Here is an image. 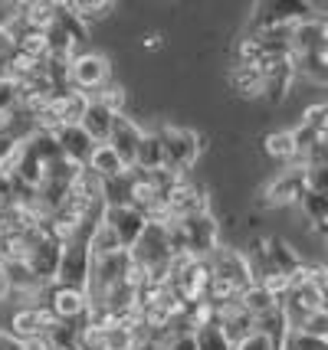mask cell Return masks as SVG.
Instances as JSON below:
<instances>
[{
	"label": "cell",
	"instance_id": "4dcf8cb0",
	"mask_svg": "<svg viewBox=\"0 0 328 350\" xmlns=\"http://www.w3.org/2000/svg\"><path fill=\"white\" fill-rule=\"evenodd\" d=\"M95 105H102L109 115H125V102H128V92L118 85V82H109V85H102V89L95 92L92 98Z\"/></svg>",
	"mask_w": 328,
	"mask_h": 350
},
{
	"label": "cell",
	"instance_id": "ac0fdd59",
	"mask_svg": "<svg viewBox=\"0 0 328 350\" xmlns=\"http://www.w3.org/2000/svg\"><path fill=\"white\" fill-rule=\"evenodd\" d=\"M214 324H217L220 331H223V337L230 340V347H236L243 337H250L253 331H256V321L243 311V308L236 305H223V308H217V318H214Z\"/></svg>",
	"mask_w": 328,
	"mask_h": 350
},
{
	"label": "cell",
	"instance_id": "e0dca14e",
	"mask_svg": "<svg viewBox=\"0 0 328 350\" xmlns=\"http://www.w3.org/2000/svg\"><path fill=\"white\" fill-rule=\"evenodd\" d=\"M138 141H141V128L131 122L128 115H115V118H112V131H109V141H105V144L118 154V161H122L128 170L135 167Z\"/></svg>",
	"mask_w": 328,
	"mask_h": 350
},
{
	"label": "cell",
	"instance_id": "836d02e7",
	"mask_svg": "<svg viewBox=\"0 0 328 350\" xmlns=\"http://www.w3.org/2000/svg\"><path fill=\"white\" fill-rule=\"evenodd\" d=\"M282 350H328V340L309 337V334H302V331H289L286 340H282Z\"/></svg>",
	"mask_w": 328,
	"mask_h": 350
},
{
	"label": "cell",
	"instance_id": "d6986e66",
	"mask_svg": "<svg viewBox=\"0 0 328 350\" xmlns=\"http://www.w3.org/2000/svg\"><path fill=\"white\" fill-rule=\"evenodd\" d=\"M53 137H56V148H60V154H63L66 161L86 167V161H89V154H92L95 144L89 141V135H86L79 124H66L60 131H53Z\"/></svg>",
	"mask_w": 328,
	"mask_h": 350
},
{
	"label": "cell",
	"instance_id": "44dd1931",
	"mask_svg": "<svg viewBox=\"0 0 328 350\" xmlns=\"http://www.w3.org/2000/svg\"><path fill=\"white\" fill-rule=\"evenodd\" d=\"M141 174H155V170H164V148H161V137L155 131H141L138 151H135V167Z\"/></svg>",
	"mask_w": 328,
	"mask_h": 350
},
{
	"label": "cell",
	"instance_id": "ba28073f",
	"mask_svg": "<svg viewBox=\"0 0 328 350\" xmlns=\"http://www.w3.org/2000/svg\"><path fill=\"white\" fill-rule=\"evenodd\" d=\"M177 226H181V239H184V256L190 259H207L220 245V223L210 213L181 219Z\"/></svg>",
	"mask_w": 328,
	"mask_h": 350
},
{
	"label": "cell",
	"instance_id": "603a6c76",
	"mask_svg": "<svg viewBox=\"0 0 328 350\" xmlns=\"http://www.w3.org/2000/svg\"><path fill=\"white\" fill-rule=\"evenodd\" d=\"M112 118H115V115H109L102 105L89 102V108H86V115H82L79 128L89 135L92 144H105V141H109V131H112Z\"/></svg>",
	"mask_w": 328,
	"mask_h": 350
},
{
	"label": "cell",
	"instance_id": "ab89813d",
	"mask_svg": "<svg viewBox=\"0 0 328 350\" xmlns=\"http://www.w3.org/2000/svg\"><path fill=\"white\" fill-rule=\"evenodd\" d=\"M0 350H23V344H20V340H14L10 334H3V331H0Z\"/></svg>",
	"mask_w": 328,
	"mask_h": 350
},
{
	"label": "cell",
	"instance_id": "6da1fadb",
	"mask_svg": "<svg viewBox=\"0 0 328 350\" xmlns=\"http://www.w3.org/2000/svg\"><path fill=\"white\" fill-rule=\"evenodd\" d=\"M155 135L161 137V148H164V170L174 177H184L201 157V135L168 122L161 124Z\"/></svg>",
	"mask_w": 328,
	"mask_h": 350
},
{
	"label": "cell",
	"instance_id": "83f0119b",
	"mask_svg": "<svg viewBox=\"0 0 328 350\" xmlns=\"http://www.w3.org/2000/svg\"><path fill=\"white\" fill-rule=\"evenodd\" d=\"M296 62V76L312 79L315 85H325L328 82V53H309V56H292Z\"/></svg>",
	"mask_w": 328,
	"mask_h": 350
},
{
	"label": "cell",
	"instance_id": "7a4b0ae2",
	"mask_svg": "<svg viewBox=\"0 0 328 350\" xmlns=\"http://www.w3.org/2000/svg\"><path fill=\"white\" fill-rule=\"evenodd\" d=\"M279 308L286 321H289V331L299 327L309 314L325 311V278H292V285L282 295Z\"/></svg>",
	"mask_w": 328,
	"mask_h": 350
},
{
	"label": "cell",
	"instance_id": "484cf974",
	"mask_svg": "<svg viewBox=\"0 0 328 350\" xmlns=\"http://www.w3.org/2000/svg\"><path fill=\"white\" fill-rule=\"evenodd\" d=\"M14 49L20 53V56H27V59L33 62H43L49 53L47 46V33L40 30H23V33H14Z\"/></svg>",
	"mask_w": 328,
	"mask_h": 350
},
{
	"label": "cell",
	"instance_id": "d590c367",
	"mask_svg": "<svg viewBox=\"0 0 328 350\" xmlns=\"http://www.w3.org/2000/svg\"><path fill=\"white\" fill-rule=\"evenodd\" d=\"M302 124L312 128V131H318V135H325V124H328V105L325 102H315V105L305 108V111H302Z\"/></svg>",
	"mask_w": 328,
	"mask_h": 350
},
{
	"label": "cell",
	"instance_id": "5b68a950",
	"mask_svg": "<svg viewBox=\"0 0 328 350\" xmlns=\"http://www.w3.org/2000/svg\"><path fill=\"white\" fill-rule=\"evenodd\" d=\"M207 265H210V278H220V282L234 285L236 291H243L253 285V272H250V262H247V252H243V249L217 245V249L207 256Z\"/></svg>",
	"mask_w": 328,
	"mask_h": 350
},
{
	"label": "cell",
	"instance_id": "ffe728a7",
	"mask_svg": "<svg viewBox=\"0 0 328 350\" xmlns=\"http://www.w3.org/2000/svg\"><path fill=\"white\" fill-rule=\"evenodd\" d=\"M236 305L243 308L247 314H250L253 321H260L266 318V314H273L276 308H279V298L273 295V291H266L260 282H253L250 288H243L240 291V298H236Z\"/></svg>",
	"mask_w": 328,
	"mask_h": 350
},
{
	"label": "cell",
	"instance_id": "f1b7e54d",
	"mask_svg": "<svg viewBox=\"0 0 328 350\" xmlns=\"http://www.w3.org/2000/svg\"><path fill=\"white\" fill-rule=\"evenodd\" d=\"M299 206H302L305 219H309L318 232H325V223H328V197L325 193H312V190H305V193L299 197Z\"/></svg>",
	"mask_w": 328,
	"mask_h": 350
},
{
	"label": "cell",
	"instance_id": "f35d334b",
	"mask_svg": "<svg viewBox=\"0 0 328 350\" xmlns=\"http://www.w3.org/2000/svg\"><path fill=\"white\" fill-rule=\"evenodd\" d=\"M20 16V3H0V27H10Z\"/></svg>",
	"mask_w": 328,
	"mask_h": 350
},
{
	"label": "cell",
	"instance_id": "74e56055",
	"mask_svg": "<svg viewBox=\"0 0 328 350\" xmlns=\"http://www.w3.org/2000/svg\"><path fill=\"white\" fill-rule=\"evenodd\" d=\"M234 350H273V344H269V340H266L260 331H253V334L243 337V340H240Z\"/></svg>",
	"mask_w": 328,
	"mask_h": 350
},
{
	"label": "cell",
	"instance_id": "7c38bea8",
	"mask_svg": "<svg viewBox=\"0 0 328 350\" xmlns=\"http://www.w3.org/2000/svg\"><path fill=\"white\" fill-rule=\"evenodd\" d=\"M43 291H47L43 305L49 308V314L56 321H63V324H79V321L89 314V298H86V291L66 288V285H47Z\"/></svg>",
	"mask_w": 328,
	"mask_h": 350
},
{
	"label": "cell",
	"instance_id": "b9f144b4",
	"mask_svg": "<svg viewBox=\"0 0 328 350\" xmlns=\"http://www.w3.org/2000/svg\"><path fill=\"white\" fill-rule=\"evenodd\" d=\"M23 350H49V347L43 344V340H27V344H23Z\"/></svg>",
	"mask_w": 328,
	"mask_h": 350
},
{
	"label": "cell",
	"instance_id": "f546056e",
	"mask_svg": "<svg viewBox=\"0 0 328 350\" xmlns=\"http://www.w3.org/2000/svg\"><path fill=\"white\" fill-rule=\"evenodd\" d=\"M89 102H92V98H89L86 92H76V89L60 92V108H63V128H66V124H79V122H82V115H86Z\"/></svg>",
	"mask_w": 328,
	"mask_h": 350
},
{
	"label": "cell",
	"instance_id": "2e32d148",
	"mask_svg": "<svg viewBox=\"0 0 328 350\" xmlns=\"http://www.w3.org/2000/svg\"><path fill=\"white\" fill-rule=\"evenodd\" d=\"M260 245H263V275L266 272H279V275H289V278H292V275L305 265L302 256L292 249V243H286V239H279V236L260 239Z\"/></svg>",
	"mask_w": 328,
	"mask_h": 350
},
{
	"label": "cell",
	"instance_id": "d6a6232c",
	"mask_svg": "<svg viewBox=\"0 0 328 350\" xmlns=\"http://www.w3.org/2000/svg\"><path fill=\"white\" fill-rule=\"evenodd\" d=\"M194 350H234L217 324H203L194 331Z\"/></svg>",
	"mask_w": 328,
	"mask_h": 350
},
{
	"label": "cell",
	"instance_id": "9c48e42d",
	"mask_svg": "<svg viewBox=\"0 0 328 350\" xmlns=\"http://www.w3.org/2000/svg\"><path fill=\"white\" fill-rule=\"evenodd\" d=\"M312 3H299V0H269L260 3L253 14V30H289L302 20H309Z\"/></svg>",
	"mask_w": 328,
	"mask_h": 350
},
{
	"label": "cell",
	"instance_id": "e575fe53",
	"mask_svg": "<svg viewBox=\"0 0 328 350\" xmlns=\"http://www.w3.org/2000/svg\"><path fill=\"white\" fill-rule=\"evenodd\" d=\"M292 331H302V334L309 337H318V340H328V311H318V314H309V318L302 321L299 327Z\"/></svg>",
	"mask_w": 328,
	"mask_h": 350
},
{
	"label": "cell",
	"instance_id": "3957f363",
	"mask_svg": "<svg viewBox=\"0 0 328 350\" xmlns=\"http://www.w3.org/2000/svg\"><path fill=\"white\" fill-rule=\"evenodd\" d=\"M210 213V197H207V187L203 183H194L188 177H177L174 187L164 193V203H161V223H181V219H190V216Z\"/></svg>",
	"mask_w": 328,
	"mask_h": 350
},
{
	"label": "cell",
	"instance_id": "7402d4cb",
	"mask_svg": "<svg viewBox=\"0 0 328 350\" xmlns=\"http://www.w3.org/2000/svg\"><path fill=\"white\" fill-rule=\"evenodd\" d=\"M86 170L92 174L95 180H109V177H118V174H125V164L118 161V154L112 151L109 144H95L92 154H89V161H86Z\"/></svg>",
	"mask_w": 328,
	"mask_h": 350
},
{
	"label": "cell",
	"instance_id": "cb8c5ba5",
	"mask_svg": "<svg viewBox=\"0 0 328 350\" xmlns=\"http://www.w3.org/2000/svg\"><path fill=\"white\" fill-rule=\"evenodd\" d=\"M16 20H23L27 23V30H40L47 33L53 27V20H56V3H49V0H33V3H20V16Z\"/></svg>",
	"mask_w": 328,
	"mask_h": 350
},
{
	"label": "cell",
	"instance_id": "30bf717a",
	"mask_svg": "<svg viewBox=\"0 0 328 350\" xmlns=\"http://www.w3.org/2000/svg\"><path fill=\"white\" fill-rule=\"evenodd\" d=\"M102 226L109 229V236L118 243V249H131V245L138 243V236L144 232V223H148V216L138 213L135 206H102V219H99Z\"/></svg>",
	"mask_w": 328,
	"mask_h": 350
},
{
	"label": "cell",
	"instance_id": "d4e9b609",
	"mask_svg": "<svg viewBox=\"0 0 328 350\" xmlns=\"http://www.w3.org/2000/svg\"><path fill=\"white\" fill-rule=\"evenodd\" d=\"M230 85H234V92L247 95V98L263 95V72H260V66H234L230 69Z\"/></svg>",
	"mask_w": 328,
	"mask_h": 350
},
{
	"label": "cell",
	"instance_id": "5bb4252c",
	"mask_svg": "<svg viewBox=\"0 0 328 350\" xmlns=\"http://www.w3.org/2000/svg\"><path fill=\"white\" fill-rule=\"evenodd\" d=\"M60 252H63V245L56 243V239H49V236H43L36 245H30V252H27V269H30V275L36 278V285L40 288H47V285H53L56 282V269H60Z\"/></svg>",
	"mask_w": 328,
	"mask_h": 350
},
{
	"label": "cell",
	"instance_id": "8992f818",
	"mask_svg": "<svg viewBox=\"0 0 328 350\" xmlns=\"http://www.w3.org/2000/svg\"><path fill=\"white\" fill-rule=\"evenodd\" d=\"M53 324H56V318L49 314L47 305H23L16 308L14 314H7V324L0 331L20 340V344H27V340H43Z\"/></svg>",
	"mask_w": 328,
	"mask_h": 350
},
{
	"label": "cell",
	"instance_id": "4316f807",
	"mask_svg": "<svg viewBox=\"0 0 328 350\" xmlns=\"http://www.w3.org/2000/svg\"><path fill=\"white\" fill-rule=\"evenodd\" d=\"M66 7H69V14L76 16L82 27H89L95 20H105V16L115 10L112 0H73V3H66Z\"/></svg>",
	"mask_w": 328,
	"mask_h": 350
},
{
	"label": "cell",
	"instance_id": "9a60e30c",
	"mask_svg": "<svg viewBox=\"0 0 328 350\" xmlns=\"http://www.w3.org/2000/svg\"><path fill=\"white\" fill-rule=\"evenodd\" d=\"M309 53H328L325 20H302L289 27V56H309Z\"/></svg>",
	"mask_w": 328,
	"mask_h": 350
},
{
	"label": "cell",
	"instance_id": "8d00e7d4",
	"mask_svg": "<svg viewBox=\"0 0 328 350\" xmlns=\"http://www.w3.org/2000/svg\"><path fill=\"white\" fill-rule=\"evenodd\" d=\"M0 111H16V89L7 79H0Z\"/></svg>",
	"mask_w": 328,
	"mask_h": 350
},
{
	"label": "cell",
	"instance_id": "8fae6325",
	"mask_svg": "<svg viewBox=\"0 0 328 350\" xmlns=\"http://www.w3.org/2000/svg\"><path fill=\"white\" fill-rule=\"evenodd\" d=\"M302 193H305V170L302 167H286L282 174H276V177L263 187L260 203H263L266 210H279V206H292V203H299Z\"/></svg>",
	"mask_w": 328,
	"mask_h": 350
},
{
	"label": "cell",
	"instance_id": "52a82bcc",
	"mask_svg": "<svg viewBox=\"0 0 328 350\" xmlns=\"http://www.w3.org/2000/svg\"><path fill=\"white\" fill-rule=\"evenodd\" d=\"M112 66L102 53H79L69 59V89L86 92L92 98V92H99L102 85H109Z\"/></svg>",
	"mask_w": 328,
	"mask_h": 350
},
{
	"label": "cell",
	"instance_id": "277c9868",
	"mask_svg": "<svg viewBox=\"0 0 328 350\" xmlns=\"http://www.w3.org/2000/svg\"><path fill=\"white\" fill-rule=\"evenodd\" d=\"M89 269H92V252H89V236H76L63 245L60 252V269H56V282L53 285H66V288L86 291L89 285Z\"/></svg>",
	"mask_w": 328,
	"mask_h": 350
},
{
	"label": "cell",
	"instance_id": "4fadbf2b",
	"mask_svg": "<svg viewBox=\"0 0 328 350\" xmlns=\"http://www.w3.org/2000/svg\"><path fill=\"white\" fill-rule=\"evenodd\" d=\"M260 72H263V95L269 102H282L292 85H296V62L292 56H273V59L260 62Z\"/></svg>",
	"mask_w": 328,
	"mask_h": 350
},
{
	"label": "cell",
	"instance_id": "1f68e13d",
	"mask_svg": "<svg viewBox=\"0 0 328 350\" xmlns=\"http://www.w3.org/2000/svg\"><path fill=\"white\" fill-rule=\"evenodd\" d=\"M263 151L269 154L273 161L292 164V154H296V148H292V135H289V131H269V135L263 137Z\"/></svg>",
	"mask_w": 328,
	"mask_h": 350
},
{
	"label": "cell",
	"instance_id": "60d3db41",
	"mask_svg": "<svg viewBox=\"0 0 328 350\" xmlns=\"http://www.w3.org/2000/svg\"><path fill=\"white\" fill-rule=\"evenodd\" d=\"M135 350H164V344H161V340H155V337H144Z\"/></svg>",
	"mask_w": 328,
	"mask_h": 350
}]
</instances>
